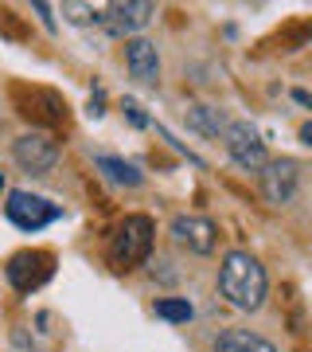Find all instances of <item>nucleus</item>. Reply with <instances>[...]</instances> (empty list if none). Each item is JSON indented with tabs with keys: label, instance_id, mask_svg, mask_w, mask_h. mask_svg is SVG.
I'll return each instance as SVG.
<instances>
[{
	"label": "nucleus",
	"instance_id": "9",
	"mask_svg": "<svg viewBox=\"0 0 312 352\" xmlns=\"http://www.w3.org/2000/svg\"><path fill=\"white\" fill-rule=\"evenodd\" d=\"M258 176H262V196L269 204H277V208L297 196V164L289 157H269V164Z\"/></svg>",
	"mask_w": 312,
	"mask_h": 352
},
{
	"label": "nucleus",
	"instance_id": "1",
	"mask_svg": "<svg viewBox=\"0 0 312 352\" xmlns=\"http://www.w3.org/2000/svg\"><path fill=\"white\" fill-rule=\"evenodd\" d=\"M219 294L242 314H258L265 305V294H269L265 266L250 251H230L219 266Z\"/></svg>",
	"mask_w": 312,
	"mask_h": 352
},
{
	"label": "nucleus",
	"instance_id": "8",
	"mask_svg": "<svg viewBox=\"0 0 312 352\" xmlns=\"http://www.w3.org/2000/svg\"><path fill=\"white\" fill-rule=\"evenodd\" d=\"M172 239L187 247L191 254H211L219 243V227L203 215H176L172 219Z\"/></svg>",
	"mask_w": 312,
	"mask_h": 352
},
{
	"label": "nucleus",
	"instance_id": "20",
	"mask_svg": "<svg viewBox=\"0 0 312 352\" xmlns=\"http://www.w3.org/2000/svg\"><path fill=\"white\" fill-rule=\"evenodd\" d=\"M0 192H4V173H0Z\"/></svg>",
	"mask_w": 312,
	"mask_h": 352
},
{
	"label": "nucleus",
	"instance_id": "11",
	"mask_svg": "<svg viewBox=\"0 0 312 352\" xmlns=\"http://www.w3.org/2000/svg\"><path fill=\"white\" fill-rule=\"evenodd\" d=\"M215 352H277V344H269L265 337L250 333V329H226L215 340Z\"/></svg>",
	"mask_w": 312,
	"mask_h": 352
},
{
	"label": "nucleus",
	"instance_id": "12",
	"mask_svg": "<svg viewBox=\"0 0 312 352\" xmlns=\"http://www.w3.org/2000/svg\"><path fill=\"white\" fill-rule=\"evenodd\" d=\"M94 164H98V173H106V180L121 184V188H141V180H145L137 164L121 161V157H113V153H98V157H94Z\"/></svg>",
	"mask_w": 312,
	"mask_h": 352
},
{
	"label": "nucleus",
	"instance_id": "14",
	"mask_svg": "<svg viewBox=\"0 0 312 352\" xmlns=\"http://www.w3.org/2000/svg\"><path fill=\"white\" fill-rule=\"evenodd\" d=\"M191 314H195V309H191L187 298H160V302H156V317H160V321H176V325H180V321H191Z\"/></svg>",
	"mask_w": 312,
	"mask_h": 352
},
{
	"label": "nucleus",
	"instance_id": "18",
	"mask_svg": "<svg viewBox=\"0 0 312 352\" xmlns=\"http://www.w3.org/2000/svg\"><path fill=\"white\" fill-rule=\"evenodd\" d=\"M300 141L312 149V122H304V126H300Z\"/></svg>",
	"mask_w": 312,
	"mask_h": 352
},
{
	"label": "nucleus",
	"instance_id": "17",
	"mask_svg": "<svg viewBox=\"0 0 312 352\" xmlns=\"http://www.w3.org/2000/svg\"><path fill=\"white\" fill-rule=\"evenodd\" d=\"M32 8H36V12H39V20L47 24V32H55V16H51V4H43V0H36Z\"/></svg>",
	"mask_w": 312,
	"mask_h": 352
},
{
	"label": "nucleus",
	"instance_id": "15",
	"mask_svg": "<svg viewBox=\"0 0 312 352\" xmlns=\"http://www.w3.org/2000/svg\"><path fill=\"white\" fill-rule=\"evenodd\" d=\"M62 12L71 16V20H75V24H90V20H94V24H98L101 8H94V4H62Z\"/></svg>",
	"mask_w": 312,
	"mask_h": 352
},
{
	"label": "nucleus",
	"instance_id": "6",
	"mask_svg": "<svg viewBox=\"0 0 312 352\" xmlns=\"http://www.w3.org/2000/svg\"><path fill=\"white\" fill-rule=\"evenodd\" d=\"M51 270H55V258H51L47 251H20V254L8 258V266H4V274H8L12 289H20V294L39 289L51 278Z\"/></svg>",
	"mask_w": 312,
	"mask_h": 352
},
{
	"label": "nucleus",
	"instance_id": "7",
	"mask_svg": "<svg viewBox=\"0 0 312 352\" xmlns=\"http://www.w3.org/2000/svg\"><path fill=\"white\" fill-rule=\"evenodd\" d=\"M152 8L149 0H125V4H106L98 16V24L110 32V36H133V32H141V28L152 20Z\"/></svg>",
	"mask_w": 312,
	"mask_h": 352
},
{
	"label": "nucleus",
	"instance_id": "5",
	"mask_svg": "<svg viewBox=\"0 0 312 352\" xmlns=\"http://www.w3.org/2000/svg\"><path fill=\"white\" fill-rule=\"evenodd\" d=\"M12 161L20 164L24 173L43 176L59 164V141L51 138V133H43V129H32V133L12 141Z\"/></svg>",
	"mask_w": 312,
	"mask_h": 352
},
{
	"label": "nucleus",
	"instance_id": "13",
	"mask_svg": "<svg viewBox=\"0 0 312 352\" xmlns=\"http://www.w3.org/2000/svg\"><path fill=\"white\" fill-rule=\"evenodd\" d=\"M187 126L195 129V133H203V138H223L230 122H226L223 110H215V106H191V110H187Z\"/></svg>",
	"mask_w": 312,
	"mask_h": 352
},
{
	"label": "nucleus",
	"instance_id": "3",
	"mask_svg": "<svg viewBox=\"0 0 312 352\" xmlns=\"http://www.w3.org/2000/svg\"><path fill=\"white\" fill-rule=\"evenodd\" d=\"M4 215H8L20 231H43L47 223L62 219V208H59V204H51V200H43V196H36V192L16 188V192H8Z\"/></svg>",
	"mask_w": 312,
	"mask_h": 352
},
{
	"label": "nucleus",
	"instance_id": "16",
	"mask_svg": "<svg viewBox=\"0 0 312 352\" xmlns=\"http://www.w3.org/2000/svg\"><path fill=\"white\" fill-rule=\"evenodd\" d=\"M121 110H125V118H129V126H137V129H145V126H149V118L141 113V106H137L133 98H125V106H121Z\"/></svg>",
	"mask_w": 312,
	"mask_h": 352
},
{
	"label": "nucleus",
	"instance_id": "10",
	"mask_svg": "<svg viewBox=\"0 0 312 352\" xmlns=\"http://www.w3.org/2000/svg\"><path fill=\"white\" fill-rule=\"evenodd\" d=\"M125 67H129V75L145 82V87H156L160 82V55H156V43L152 39H129L125 43Z\"/></svg>",
	"mask_w": 312,
	"mask_h": 352
},
{
	"label": "nucleus",
	"instance_id": "2",
	"mask_svg": "<svg viewBox=\"0 0 312 352\" xmlns=\"http://www.w3.org/2000/svg\"><path fill=\"white\" fill-rule=\"evenodd\" d=\"M152 235H156V227H152L149 215H125L121 227L113 231V239H110L113 270H133V266L145 263L152 251Z\"/></svg>",
	"mask_w": 312,
	"mask_h": 352
},
{
	"label": "nucleus",
	"instance_id": "19",
	"mask_svg": "<svg viewBox=\"0 0 312 352\" xmlns=\"http://www.w3.org/2000/svg\"><path fill=\"white\" fill-rule=\"evenodd\" d=\"M293 98H297L300 106H312V94H309V90H293Z\"/></svg>",
	"mask_w": 312,
	"mask_h": 352
},
{
	"label": "nucleus",
	"instance_id": "4",
	"mask_svg": "<svg viewBox=\"0 0 312 352\" xmlns=\"http://www.w3.org/2000/svg\"><path fill=\"white\" fill-rule=\"evenodd\" d=\"M223 145H226V153H230V161H235L238 168H246V173H262L265 164H269L262 133L250 126V122H230L226 133H223Z\"/></svg>",
	"mask_w": 312,
	"mask_h": 352
}]
</instances>
